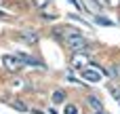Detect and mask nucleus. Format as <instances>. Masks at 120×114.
<instances>
[{
  "instance_id": "f8f14e48",
  "label": "nucleus",
  "mask_w": 120,
  "mask_h": 114,
  "mask_svg": "<svg viewBox=\"0 0 120 114\" xmlns=\"http://www.w3.org/2000/svg\"><path fill=\"white\" fill-rule=\"evenodd\" d=\"M2 102H4V104H8V106H13V108H17L19 112H25V106H23L21 102H13V99H6V97H4Z\"/></svg>"
},
{
  "instance_id": "7ed1b4c3",
  "label": "nucleus",
  "mask_w": 120,
  "mask_h": 114,
  "mask_svg": "<svg viewBox=\"0 0 120 114\" xmlns=\"http://www.w3.org/2000/svg\"><path fill=\"white\" fill-rule=\"evenodd\" d=\"M82 78L86 83H99L101 80V70L95 66V68H84L82 70Z\"/></svg>"
},
{
  "instance_id": "f257e3e1",
  "label": "nucleus",
  "mask_w": 120,
  "mask_h": 114,
  "mask_svg": "<svg viewBox=\"0 0 120 114\" xmlns=\"http://www.w3.org/2000/svg\"><path fill=\"white\" fill-rule=\"evenodd\" d=\"M65 44H68L72 51H89V49H91V42H89L80 32H72V34H68Z\"/></svg>"
},
{
  "instance_id": "ddd939ff",
  "label": "nucleus",
  "mask_w": 120,
  "mask_h": 114,
  "mask_svg": "<svg viewBox=\"0 0 120 114\" xmlns=\"http://www.w3.org/2000/svg\"><path fill=\"white\" fill-rule=\"evenodd\" d=\"M49 2H51V0H34V4H36L38 8H44V6H46Z\"/></svg>"
},
{
  "instance_id": "f3484780",
  "label": "nucleus",
  "mask_w": 120,
  "mask_h": 114,
  "mask_svg": "<svg viewBox=\"0 0 120 114\" xmlns=\"http://www.w3.org/2000/svg\"><path fill=\"white\" fill-rule=\"evenodd\" d=\"M0 17H4V13H0Z\"/></svg>"
},
{
  "instance_id": "39448f33",
  "label": "nucleus",
  "mask_w": 120,
  "mask_h": 114,
  "mask_svg": "<svg viewBox=\"0 0 120 114\" xmlns=\"http://www.w3.org/2000/svg\"><path fill=\"white\" fill-rule=\"evenodd\" d=\"M82 8H84L86 13H93V15L101 13V4H99L97 0H82Z\"/></svg>"
},
{
  "instance_id": "423d86ee",
  "label": "nucleus",
  "mask_w": 120,
  "mask_h": 114,
  "mask_svg": "<svg viewBox=\"0 0 120 114\" xmlns=\"http://www.w3.org/2000/svg\"><path fill=\"white\" fill-rule=\"evenodd\" d=\"M19 36L25 40V44H38V34H36L34 30H23Z\"/></svg>"
},
{
  "instance_id": "0eeeda50",
  "label": "nucleus",
  "mask_w": 120,
  "mask_h": 114,
  "mask_svg": "<svg viewBox=\"0 0 120 114\" xmlns=\"http://www.w3.org/2000/svg\"><path fill=\"white\" fill-rule=\"evenodd\" d=\"M19 59L23 61V66H36V68H44V63H42L40 59H36V57H30V55H25V53H19Z\"/></svg>"
},
{
  "instance_id": "1a4fd4ad",
  "label": "nucleus",
  "mask_w": 120,
  "mask_h": 114,
  "mask_svg": "<svg viewBox=\"0 0 120 114\" xmlns=\"http://www.w3.org/2000/svg\"><path fill=\"white\" fill-rule=\"evenodd\" d=\"M63 102H65V91H61V89L55 91L53 93V104H63Z\"/></svg>"
},
{
  "instance_id": "4468645a",
  "label": "nucleus",
  "mask_w": 120,
  "mask_h": 114,
  "mask_svg": "<svg viewBox=\"0 0 120 114\" xmlns=\"http://www.w3.org/2000/svg\"><path fill=\"white\" fill-rule=\"evenodd\" d=\"M65 114H78L76 106H65Z\"/></svg>"
},
{
  "instance_id": "9b49d317",
  "label": "nucleus",
  "mask_w": 120,
  "mask_h": 114,
  "mask_svg": "<svg viewBox=\"0 0 120 114\" xmlns=\"http://www.w3.org/2000/svg\"><path fill=\"white\" fill-rule=\"evenodd\" d=\"M89 104H91L95 110H103V104H101V99H99V97H95V95H91V97H89Z\"/></svg>"
},
{
  "instance_id": "20e7f679",
  "label": "nucleus",
  "mask_w": 120,
  "mask_h": 114,
  "mask_svg": "<svg viewBox=\"0 0 120 114\" xmlns=\"http://www.w3.org/2000/svg\"><path fill=\"white\" fill-rule=\"evenodd\" d=\"M86 61H89V57H86L84 51H76L74 57H72V66H74L76 70H82V68L86 66Z\"/></svg>"
},
{
  "instance_id": "2eb2a0df",
  "label": "nucleus",
  "mask_w": 120,
  "mask_h": 114,
  "mask_svg": "<svg viewBox=\"0 0 120 114\" xmlns=\"http://www.w3.org/2000/svg\"><path fill=\"white\" fill-rule=\"evenodd\" d=\"M97 2H99L101 6H103V4H108V0H97Z\"/></svg>"
},
{
  "instance_id": "f03ea898",
  "label": "nucleus",
  "mask_w": 120,
  "mask_h": 114,
  "mask_svg": "<svg viewBox=\"0 0 120 114\" xmlns=\"http://www.w3.org/2000/svg\"><path fill=\"white\" fill-rule=\"evenodd\" d=\"M2 61H4V68H6L8 72H19V70L23 68V61L19 59V55H4Z\"/></svg>"
},
{
  "instance_id": "6e6552de",
  "label": "nucleus",
  "mask_w": 120,
  "mask_h": 114,
  "mask_svg": "<svg viewBox=\"0 0 120 114\" xmlns=\"http://www.w3.org/2000/svg\"><path fill=\"white\" fill-rule=\"evenodd\" d=\"M93 21H95V23H99V25H110V28L114 25V21H112V19H108V17H101L99 13H97V15H93Z\"/></svg>"
},
{
  "instance_id": "9d476101",
  "label": "nucleus",
  "mask_w": 120,
  "mask_h": 114,
  "mask_svg": "<svg viewBox=\"0 0 120 114\" xmlns=\"http://www.w3.org/2000/svg\"><path fill=\"white\" fill-rule=\"evenodd\" d=\"M25 87H27V83H25V80H13L8 89H11V91H19V89H25Z\"/></svg>"
},
{
  "instance_id": "dca6fc26",
  "label": "nucleus",
  "mask_w": 120,
  "mask_h": 114,
  "mask_svg": "<svg viewBox=\"0 0 120 114\" xmlns=\"http://www.w3.org/2000/svg\"><path fill=\"white\" fill-rule=\"evenodd\" d=\"M95 114H105V112H103V110H97V112H95Z\"/></svg>"
}]
</instances>
